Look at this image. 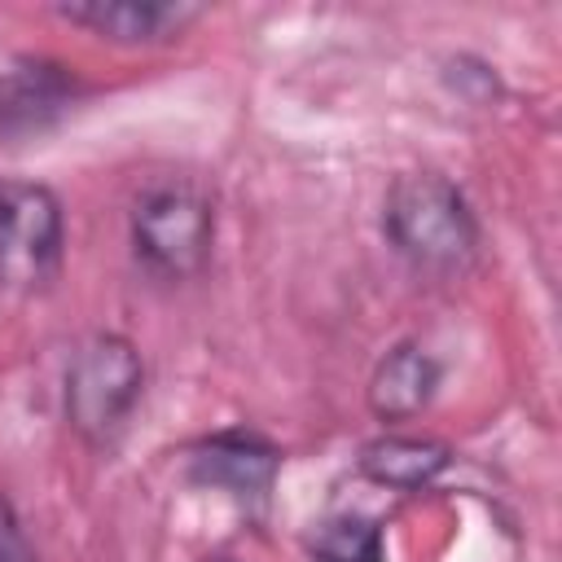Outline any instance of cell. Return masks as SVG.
<instances>
[{
    "mask_svg": "<svg viewBox=\"0 0 562 562\" xmlns=\"http://www.w3.org/2000/svg\"><path fill=\"white\" fill-rule=\"evenodd\" d=\"M382 228L417 268H457L479 246V224L465 193L435 171H413L391 184Z\"/></svg>",
    "mask_w": 562,
    "mask_h": 562,
    "instance_id": "6da1fadb",
    "label": "cell"
},
{
    "mask_svg": "<svg viewBox=\"0 0 562 562\" xmlns=\"http://www.w3.org/2000/svg\"><path fill=\"white\" fill-rule=\"evenodd\" d=\"M145 386V364L132 338L88 334L66 364V422L88 443H110L132 417Z\"/></svg>",
    "mask_w": 562,
    "mask_h": 562,
    "instance_id": "7a4b0ae2",
    "label": "cell"
},
{
    "mask_svg": "<svg viewBox=\"0 0 562 562\" xmlns=\"http://www.w3.org/2000/svg\"><path fill=\"white\" fill-rule=\"evenodd\" d=\"M215 211L193 184H154L132 211V250L136 259L167 277H198L211 259Z\"/></svg>",
    "mask_w": 562,
    "mask_h": 562,
    "instance_id": "3957f363",
    "label": "cell"
},
{
    "mask_svg": "<svg viewBox=\"0 0 562 562\" xmlns=\"http://www.w3.org/2000/svg\"><path fill=\"white\" fill-rule=\"evenodd\" d=\"M66 215L48 184L0 176V285L40 290L57 277Z\"/></svg>",
    "mask_w": 562,
    "mask_h": 562,
    "instance_id": "277c9868",
    "label": "cell"
},
{
    "mask_svg": "<svg viewBox=\"0 0 562 562\" xmlns=\"http://www.w3.org/2000/svg\"><path fill=\"white\" fill-rule=\"evenodd\" d=\"M277 465H281L277 443H268L246 426L215 430L189 448V474L206 487H224L237 501H263L277 479Z\"/></svg>",
    "mask_w": 562,
    "mask_h": 562,
    "instance_id": "5b68a950",
    "label": "cell"
},
{
    "mask_svg": "<svg viewBox=\"0 0 562 562\" xmlns=\"http://www.w3.org/2000/svg\"><path fill=\"white\" fill-rule=\"evenodd\" d=\"M75 75L48 57H13L0 66V136L48 127L75 101Z\"/></svg>",
    "mask_w": 562,
    "mask_h": 562,
    "instance_id": "8992f818",
    "label": "cell"
},
{
    "mask_svg": "<svg viewBox=\"0 0 562 562\" xmlns=\"http://www.w3.org/2000/svg\"><path fill=\"white\" fill-rule=\"evenodd\" d=\"M57 13L114 44H158L180 35L202 9L171 0H79V4H61Z\"/></svg>",
    "mask_w": 562,
    "mask_h": 562,
    "instance_id": "52a82bcc",
    "label": "cell"
},
{
    "mask_svg": "<svg viewBox=\"0 0 562 562\" xmlns=\"http://www.w3.org/2000/svg\"><path fill=\"white\" fill-rule=\"evenodd\" d=\"M435 386H439L435 356L417 342H400L378 360L369 378V408L378 422H413L435 400Z\"/></svg>",
    "mask_w": 562,
    "mask_h": 562,
    "instance_id": "ba28073f",
    "label": "cell"
},
{
    "mask_svg": "<svg viewBox=\"0 0 562 562\" xmlns=\"http://www.w3.org/2000/svg\"><path fill=\"white\" fill-rule=\"evenodd\" d=\"M448 461H452V448L422 435H378L360 448V474L400 492L426 487L448 470Z\"/></svg>",
    "mask_w": 562,
    "mask_h": 562,
    "instance_id": "9c48e42d",
    "label": "cell"
},
{
    "mask_svg": "<svg viewBox=\"0 0 562 562\" xmlns=\"http://www.w3.org/2000/svg\"><path fill=\"white\" fill-rule=\"evenodd\" d=\"M312 562H382V531L369 518L342 514L316 527Z\"/></svg>",
    "mask_w": 562,
    "mask_h": 562,
    "instance_id": "30bf717a",
    "label": "cell"
},
{
    "mask_svg": "<svg viewBox=\"0 0 562 562\" xmlns=\"http://www.w3.org/2000/svg\"><path fill=\"white\" fill-rule=\"evenodd\" d=\"M0 562H35V553L22 536V522L4 496H0Z\"/></svg>",
    "mask_w": 562,
    "mask_h": 562,
    "instance_id": "8fae6325",
    "label": "cell"
},
{
    "mask_svg": "<svg viewBox=\"0 0 562 562\" xmlns=\"http://www.w3.org/2000/svg\"><path fill=\"white\" fill-rule=\"evenodd\" d=\"M206 562H233V558H206Z\"/></svg>",
    "mask_w": 562,
    "mask_h": 562,
    "instance_id": "7c38bea8",
    "label": "cell"
}]
</instances>
